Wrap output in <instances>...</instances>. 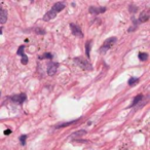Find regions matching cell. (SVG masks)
<instances>
[{"instance_id": "603a6c76", "label": "cell", "mask_w": 150, "mask_h": 150, "mask_svg": "<svg viewBox=\"0 0 150 150\" xmlns=\"http://www.w3.org/2000/svg\"><path fill=\"white\" fill-rule=\"evenodd\" d=\"M11 129H6V131L4 132V134H5V135H9V134H11Z\"/></svg>"}, {"instance_id": "4fadbf2b", "label": "cell", "mask_w": 150, "mask_h": 150, "mask_svg": "<svg viewBox=\"0 0 150 150\" xmlns=\"http://www.w3.org/2000/svg\"><path fill=\"white\" fill-rule=\"evenodd\" d=\"M84 135H86V131H84V129H80V131H77V132H75V133H73L72 135H71V138L76 139V138L82 137V136H84Z\"/></svg>"}, {"instance_id": "7a4b0ae2", "label": "cell", "mask_w": 150, "mask_h": 150, "mask_svg": "<svg viewBox=\"0 0 150 150\" xmlns=\"http://www.w3.org/2000/svg\"><path fill=\"white\" fill-rule=\"evenodd\" d=\"M74 63L77 65L78 67H80L81 69H83V70L93 71L92 64H91L86 59L81 58V57H76V58H74Z\"/></svg>"}, {"instance_id": "52a82bcc", "label": "cell", "mask_w": 150, "mask_h": 150, "mask_svg": "<svg viewBox=\"0 0 150 150\" xmlns=\"http://www.w3.org/2000/svg\"><path fill=\"white\" fill-rule=\"evenodd\" d=\"M107 11V8L105 6H90L88 11H90L92 15H100V13H104Z\"/></svg>"}, {"instance_id": "30bf717a", "label": "cell", "mask_w": 150, "mask_h": 150, "mask_svg": "<svg viewBox=\"0 0 150 150\" xmlns=\"http://www.w3.org/2000/svg\"><path fill=\"white\" fill-rule=\"evenodd\" d=\"M7 21V11L3 8H0V24H5Z\"/></svg>"}, {"instance_id": "44dd1931", "label": "cell", "mask_w": 150, "mask_h": 150, "mask_svg": "<svg viewBox=\"0 0 150 150\" xmlns=\"http://www.w3.org/2000/svg\"><path fill=\"white\" fill-rule=\"evenodd\" d=\"M35 32L37 34H41V35H44V34H45V31H44L43 29H40V28H36Z\"/></svg>"}, {"instance_id": "5b68a950", "label": "cell", "mask_w": 150, "mask_h": 150, "mask_svg": "<svg viewBox=\"0 0 150 150\" xmlns=\"http://www.w3.org/2000/svg\"><path fill=\"white\" fill-rule=\"evenodd\" d=\"M59 68V64L54 62H50V64L47 65V74L50 76H54L57 73V70Z\"/></svg>"}, {"instance_id": "7402d4cb", "label": "cell", "mask_w": 150, "mask_h": 150, "mask_svg": "<svg viewBox=\"0 0 150 150\" xmlns=\"http://www.w3.org/2000/svg\"><path fill=\"white\" fill-rule=\"evenodd\" d=\"M21 63H22L23 65H27V64H28V57H27V54H26L25 57H23V58H22Z\"/></svg>"}, {"instance_id": "d6986e66", "label": "cell", "mask_w": 150, "mask_h": 150, "mask_svg": "<svg viewBox=\"0 0 150 150\" xmlns=\"http://www.w3.org/2000/svg\"><path fill=\"white\" fill-rule=\"evenodd\" d=\"M26 140H27V135H22L20 137V143H21L22 146L26 145Z\"/></svg>"}, {"instance_id": "8992f818", "label": "cell", "mask_w": 150, "mask_h": 150, "mask_svg": "<svg viewBox=\"0 0 150 150\" xmlns=\"http://www.w3.org/2000/svg\"><path fill=\"white\" fill-rule=\"evenodd\" d=\"M148 20H150V8L149 9H145L140 13V17L138 19L139 23H145Z\"/></svg>"}, {"instance_id": "8fae6325", "label": "cell", "mask_w": 150, "mask_h": 150, "mask_svg": "<svg viewBox=\"0 0 150 150\" xmlns=\"http://www.w3.org/2000/svg\"><path fill=\"white\" fill-rule=\"evenodd\" d=\"M79 120H80V118H77V119H75V120H71V121H68V122H64V123H61V125H57L54 127H56V129H61V127H69V125H75V123L78 122Z\"/></svg>"}, {"instance_id": "9c48e42d", "label": "cell", "mask_w": 150, "mask_h": 150, "mask_svg": "<svg viewBox=\"0 0 150 150\" xmlns=\"http://www.w3.org/2000/svg\"><path fill=\"white\" fill-rule=\"evenodd\" d=\"M57 17V13H54V11H52L50 9V11H47V13L44 15V17H43V21H45V22H48V21H50V20H52V19H54V18Z\"/></svg>"}, {"instance_id": "6da1fadb", "label": "cell", "mask_w": 150, "mask_h": 150, "mask_svg": "<svg viewBox=\"0 0 150 150\" xmlns=\"http://www.w3.org/2000/svg\"><path fill=\"white\" fill-rule=\"evenodd\" d=\"M116 41H117V38L116 37H109V38H107V39L104 41V43L102 44V46L100 47V50H99V52H100L101 54H106V52H108V50H110V48L112 47V46L114 45L115 43H116Z\"/></svg>"}, {"instance_id": "2e32d148", "label": "cell", "mask_w": 150, "mask_h": 150, "mask_svg": "<svg viewBox=\"0 0 150 150\" xmlns=\"http://www.w3.org/2000/svg\"><path fill=\"white\" fill-rule=\"evenodd\" d=\"M138 82H139V78L138 77H131L129 79V81H127V83H129V86H136Z\"/></svg>"}, {"instance_id": "5bb4252c", "label": "cell", "mask_w": 150, "mask_h": 150, "mask_svg": "<svg viewBox=\"0 0 150 150\" xmlns=\"http://www.w3.org/2000/svg\"><path fill=\"white\" fill-rule=\"evenodd\" d=\"M93 41L92 40H88L86 42V58H90V52H91V47H92Z\"/></svg>"}, {"instance_id": "ffe728a7", "label": "cell", "mask_w": 150, "mask_h": 150, "mask_svg": "<svg viewBox=\"0 0 150 150\" xmlns=\"http://www.w3.org/2000/svg\"><path fill=\"white\" fill-rule=\"evenodd\" d=\"M129 7V11H131V13H137V11H138V7H137V6H135V5H134V4H131Z\"/></svg>"}, {"instance_id": "ac0fdd59", "label": "cell", "mask_w": 150, "mask_h": 150, "mask_svg": "<svg viewBox=\"0 0 150 150\" xmlns=\"http://www.w3.org/2000/svg\"><path fill=\"white\" fill-rule=\"evenodd\" d=\"M25 52V46L21 45L19 47V50H17V56H21L22 58H23V57H25L26 54H25V52Z\"/></svg>"}, {"instance_id": "9a60e30c", "label": "cell", "mask_w": 150, "mask_h": 150, "mask_svg": "<svg viewBox=\"0 0 150 150\" xmlns=\"http://www.w3.org/2000/svg\"><path fill=\"white\" fill-rule=\"evenodd\" d=\"M138 58H139V60L142 61V62H145V61L148 60L149 56H148L147 52H139V54H138Z\"/></svg>"}, {"instance_id": "7c38bea8", "label": "cell", "mask_w": 150, "mask_h": 150, "mask_svg": "<svg viewBox=\"0 0 150 150\" xmlns=\"http://www.w3.org/2000/svg\"><path fill=\"white\" fill-rule=\"evenodd\" d=\"M143 95H138V96H136L135 98H134V101L133 103L131 104V106H129V108H132V107H135L136 105H138L140 102H141L142 100H143Z\"/></svg>"}, {"instance_id": "e0dca14e", "label": "cell", "mask_w": 150, "mask_h": 150, "mask_svg": "<svg viewBox=\"0 0 150 150\" xmlns=\"http://www.w3.org/2000/svg\"><path fill=\"white\" fill-rule=\"evenodd\" d=\"M39 60H45V59H48V60H52V54H50V52H44L43 54H41V56H39Z\"/></svg>"}, {"instance_id": "277c9868", "label": "cell", "mask_w": 150, "mask_h": 150, "mask_svg": "<svg viewBox=\"0 0 150 150\" xmlns=\"http://www.w3.org/2000/svg\"><path fill=\"white\" fill-rule=\"evenodd\" d=\"M9 99H11V100L13 101V102L18 103V104L22 105L26 101V99H27V95L24 94V93H22V94L15 95V96H11Z\"/></svg>"}, {"instance_id": "ba28073f", "label": "cell", "mask_w": 150, "mask_h": 150, "mask_svg": "<svg viewBox=\"0 0 150 150\" xmlns=\"http://www.w3.org/2000/svg\"><path fill=\"white\" fill-rule=\"evenodd\" d=\"M65 8V4L63 2H56L52 7V11H54V13H61L63 9Z\"/></svg>"}, {"instance_id": "3957f363", "label": "cell", "mask_w": 150, "mask_h": 150, "mask_svg": "<svg viewBox=\"0 0 150 150\" xmlns=\"http://www.w3.org/2000/svg\"><path fill=\"white\" fill-rule=\"evenodd\" d=\"M70 29H71V32H72V34L74 36H76V37H79V38L83 37V33H82L81 29H80V27L78 25L71 23L70 24Z\"/></svg>"}]
</instances>
